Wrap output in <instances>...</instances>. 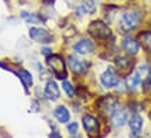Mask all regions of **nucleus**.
I'll use <instances>...</instances> for the list:
<instances>
[{
  "label": "nucleus",
  "mask_w": 151,
  "mask_h": 138,
  "mask_svg": "<svg viewBox=\"0 0 151 138\" xmlns=\"http://www.w3.org/2000/svg\"><path fill=\"white\" fill-rule=\"evenodd\" d=\"M141 22V13L137 11H127L122 14L119 20V28L122 33L134 31Z\"/></svg>",
  "instance_id": "1"
},
{
  "label": "nucleus",
  "mask_w": 151,
  "mask_h": 138,
  "mask_svg": "<svg viewBox=\"0 0 151 138\" xmlns=\"http://www.w3.org/2000/svg\"><path fill=\"white\" fill-rule=\"evenodd\" d=\"M47 66L52 69V71L55 74V76L59 80L67 78V70H66V63L65 60L58 55V54H50L47 56Z\"/></svg>",
  "instance_id": "2"
},
{
  "label": "nucleus",
  "mask_w": 151,
  "mask_h": 138,
  "mask_svg": "<svg viewBox=\"0 0 151 138\" xmlns=\"http://www.w3.org/2000/svg\"><path fill=\"white\" fill-rule=\"evenodd\" d=\"M88 33L94 39H99V40H106L109 36H111V31L109 26L102 20L91 21L88 26Z\"/></svg>",
  "instance_id": "3"
},
{
  "label": "nucleus",
  "mask_w": 151,
  "mask_h": 138,
  "mask_svg": "<svg viewBox=\"0 0 151 138\" xmlns=\"http://www.w3.org/2000/svg\"><path fill=\"white\" fill-rule=\"evenodd\" d=\"M29 37L39 43H49L54 41V36L50 32L43 29V28H39V27H32L29 28L28 32Z\"/></svg>",
  "instance_id": "4"
},
{
  "label": "nucleus",
  "mask_w": 151,
  "mask_h": 138,
  "mask_svg": "<svg viewBox=\"0 0 151 138\" xmlns=\"http://www.w3.org/2000/svg\"><path fill=\"white\" fill-rule=\"evenodd\" d=\"M100 81L104 88H114L119 83V76L113 67H108L102 73Z\"/></svg>",
  "instance_id": "5"
},
{
  "label": "nucleus",
  "mask_w": 151,
  "mask_h": 138,
  "mask_svg": "<svg viewBox=\"0 0 151 138\" xmlns=\"http://www.w3.org/2000/svg\"><path fill=\"white\" fill-rule=\"evenodd\" d=\"M82 124L84 130L88 132L89 136H96L100 132V123L96 117L91 115H86L82 117Z\"/></svg>",
  "instance_id": "6"
},
{
  "label": "nucleus",
  "mask_w": 151,
  "mask_h": 138,
  "mask_svg": "<svg viewBox=\"0 0 151 138\" xmlns=\"http://www.w3.org/2000/svg\"><path fill=\"white\" fill-rule=\"evenodd\" d=\"M68 63H69V67L70 69L76 73V74H83L86 73L88 68H89V62L88 61H84V60H80L77 59L74 55H70L69 59H68Z\"/></svg>",
  "instance_id": "7"
},
{
  "label": "nucleus",
  "mask_w": 151,
  "mask_h": 138,
  "mask_svg": "<svg viewBox=\"0 0 151 138\" xmlns=\"http://www.w3.org/2000/svg\"><path fill=\"white\" fill-rule=\"evenodd\" d=\"M74 52L78 55H88L94 50V43L88 39H82L76 42L73 47Z\"/></svg>",
  "instance_id": "8"
},
{
  "label": "nucleus",
  "mask_w": 151,
  "mask_h": 138,
  "mask_svg": "<svg viewBox=\"0 0 151 138\" xmlns=\"http://www.w3.org/2000/svg\"><path fill=\"white\" fill-rule=\"evenodd\" d=\"M110 119L115 128H122L128 121V112L124 109H116L110 115Z\"/></svg>",
  "instance_id": "9"
},
{
  "label": "nucleus",
  "mask_w": 151,
  "mask_h": 138,
  "mask_svg": "<svg viewBox=\"0 0 151 138\" xmlns=\"http://www.w3.org/2000/svg\"><path fill=\"white\" fill-rule=\"evenodd\" d=\"M122 47L129 55H136L139 52V42L131 36H127L122 40Z\"/></svg>",
  "instance_id": "10"
},
{
  "label": "nucleus",
  "mask_w": 151,
  "mask_h": 138,
  "mask_svg": "<svg viewBox=\"0 0 151 138\" xmlns=\"http://www.w3.org/2000/svg\"><path fill=\"white\" fill-rule=\"evenodd\" d=\"M99 106L104 112L111 115L114 111L117 109V106H118V101H117V98H115L113 96H106V97H103L99 102Z\"/></svg>",
  "instance_id": "11"
},
{
  "label": "nucleus",
  "mask_w": 151,
  "mask_h": 138,
  "mask_svg": "<svg viewBox=\"0 0 151 138\" xmlns=\"http://www.w3.org/2000/svg\"><path fill=\"white\" fill-rule=\"evenodd\" d=\"M45 95L50 101H56L60 97V90H59V87L55 81H53V80L47 81L46 87H45Z\"/></svg>",
  "instance_id": "12"
},
{
  "label": "nucleus",
  "mask_w": 151,
  "mask_h": 138,
  "mask_svg": "<svg viewBox=\"0 0 151 138\" xmlns=\"http://www.w3.org/2000/svg\"><path fill=\"white\" fill-rule=\"evenodd\" d=\"M95 11H96V4L94 0H83L82 4H80L76 8V13L80 15L93 14Z\"/></svg>",
  "instance_id": "13"
},
{
  "label": "nucleus",
  "mask_w": 151,
  "mask_h": 138,
  "mask_svg": "<svg viewBox=\"0 0 151 138\" xmlns=\"http://www.w3.org/2000/svg\"><path fill=\"white\" fill-rule=\"evenodd\" d=\"M54 116L60 123H67L69 121V118H70L69 110L63 105H58L54 109Z\"/></svg>",
  "instance_id": "14"
},
{
  "label": "nucleus",
  "mask_w": 151,
  "mask_h": 138,
  "mask_svg": "<svg viewBox=\"0 0 151 138\" xmlns=\"http://www.w3.org/2000/svg\"><path fill=\"white\" fill-rule=\"evenodd\" d=\"M129 126H130L131 132L139 134L141 130H142V128H143V118L138 114H134L129 118Z\"/></svg>",
  "instance_id": "15"
},
{
  "label": "nucleus",
  "mask_w": 151,
  "mask_h": 138,
  "mask_svg": "<svg viewBox=\"0 0 151 138\" xmlns=\"http://www.w3.org/2000/svg\"><path fill=\"white\" fill-rule=\"evenodd\" d=\"M21 18L28 24H42V22H45V18H42L40 14H35V13L21 12Z\"/></svg>",
  "instance_id": "16"
},
{
  "label": "nucleus",
  "mask_w": 151,
  "mask_h": 138,
  "mask_svg": "<svg viewBox=\"0 0 151 138\" xmlns=\"http://www.w3.org/2000/svg\"><path fill=\"white\" fill-rule=\"evenodd\" d=\"M139 40H141V45L143 46L144 49H147L148 52H151V32L147 31L139 34Z\"/></svg>",
  "instance_id": "17"
},
{
  "label": "nucleus",
  "mask_w": 151,
  "mask_h": 138,
  "mask_svg": "<svg viewBox=\"0 0 151 138\" xmlns=\"http://www.w3.org/2000/svg\"><path fill=\"white\" fill-rule=\"evenodd\" d=\"M115 65L122 70H125V69H129L131 66V61L128 59V58H124V56H117L115 59Z\"/></svg>",
  "instance_id": "18"
},
{
  "label": "nucleus",
  "mask_w": 151,
  "mask_h": 138,
  "mask_svg": "<svg viewBox=\"0 0 151 138\" xmlns=\"http://www.w3.org/2000/svg\"><path fill=\"white\" fill-rule=\"evenodd\" d=\"M141 82H142V76H141V73L137 71V73H135V74L128 80V87H129L130 89H135L137 86L141 84Z\"/></svg>",
  "instance_id": "19"
},
{
  "label": "nucleus",
  "mask_w": 151,
  "mask_h": 138,
  "mask_svg": "<svg viewBox=\"0 0 151 138\" xmlns=\"http://www.w3.org/2000/svg\"><path fill=\"white\" fill-rule=\"evenodd\" d=\"M19 77L21 80V82L24 83V86H31L33 83V78H32V75L29 71L25 70V69H21L20 73H19Z\"/></svg>",
  "instance_id": "20"
},
{
  "label": "nucleus",
  "mask_w": 151,
  "mask_h": 138,
  "mask_svg": "<svg viewBox=\"0 0 151 138\" xmlns=\"http://www.w3.org/2000/svg\"><path fill=\"white\" fill-rule=\"evenodd\" d=\"M62 87H63L65 93H66L69 97H73V96L75 95V89H74V87L72 86V83H70V82H68V81H63Z\"/></svg>",
  "instance_id": "21"
},
{
  "label": "nucleus",
  "mask_w": 151,
  "mask_h": 138,
  "mask_svg": "<svg viewBox=\"0 0 151 138\" xmlns=\"http://www.w3.org/2000/svg\"><path fill=\"white\" fill-rule=\"evenodd\" d=\"M77 129H78L77 123H70V124L67 125V130H68V132L70 135H75L76 132H77Z\"/></svg>",
  "instance_id": "22"
},
{
  "label": "nucleus",
  "mask_w": 151,
  "mask_h": 138,
  "mask_svg": "<svg viewBox=\"0 0 151 138\" xmlns=\"http://www.w3.org/2000/svg\"><path fill=\"white\" fill-rule=\"evenodd\" d=\"M148 84H149V87L151 88V69L149 70V73H148Z\"/></svg>",
  "instance_id": "23"
},
{
  "label": "nucleus",
  "mask_w": 151,
  "mask_h": 138,
  "mask_svg": "<svg viewBox=\"0 0 151 138\" xmlns=\"http://www.w3.org/2000/svg\"><path fill=\"white\" fill-rule=\"evenodd\" d=\"M130 138H143L142 136H139V134H135V132H131Z\"/></svg>",
  "instance_id": "24"
},
{
  "label": "nucleus",
  "mask_w": 151,
  "mask_h": 138,
  "mask_svg": "<svg viewBox=\"0 0 151 138\" xmlns=\"http://www.w3.org/2000/svg\"><path fill=\"white\" fill-rule=\"evenodd\" d=\"M50 138H62L59 134H52L50 135Z\"/></svg>",
  "instance_id": "25"
},
{
  "label": "nucleus",
  "mask_w": 151,
  "mask_h": 138,
  "mask_svg": "<svg viewBox=\"0 0 151 138\" xmlns=\"http://www.w3.org/2000/svg\"><path fill=\"white\" fill-rule=\"evenodd\" d=\"M4 1H5V2H8V0H4Z\"/></svg>",
  "instance_id": "26"
}]
</instances>
